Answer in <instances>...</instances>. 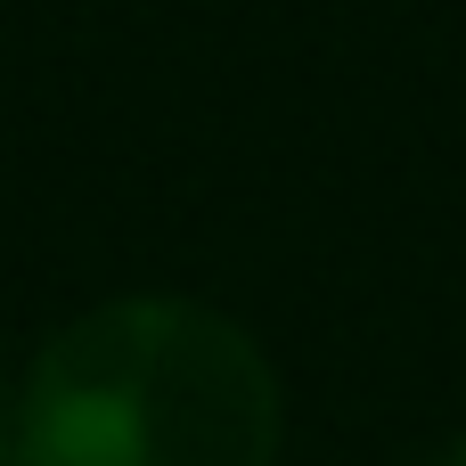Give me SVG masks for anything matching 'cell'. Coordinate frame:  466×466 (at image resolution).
Listing matches in <instances>:
<instances>
[{"label":"cell","mask_w":466,"mask_h":466,"mask_svg":"<svg viewBox=\"0 0 466 466\" xmlns=\"http://www.w3.org/2000/svg\"><path fill=\"white\" fill-rule=\"evenodd\" d=\"M0 466H25L16 459V418H8V410H0Z\"/></svg>","instance_id":"7a4b0ae2"},{"label":"cell","mask_w":466,"mask_h":466,"mask_svg":"<svg viewBox=\"0 0 466 466\" xmlns=\"http://www.w3.org/2000/svg\"><path fill=\"white\" fill-rule=\"evenodd\" d=\"M434 466H466V434H459V442H442V459H434Z\"/></svg>","instance_id":"3957f363"},{"label":"cell","mask_w":466,"mask_h":466,"mask_svg":"<svg viewBox=\"0 0 466 466\" xmlns=\"http://www.w3.org/2000/svg\"><path fill=\"white\" fill-rule=\"evenodd\" d=\"M25 466H270L279 369L188 295H115L66 319L16 393Z\"/></svg>","instance_id":"6da1fadb"}]
</instances>
